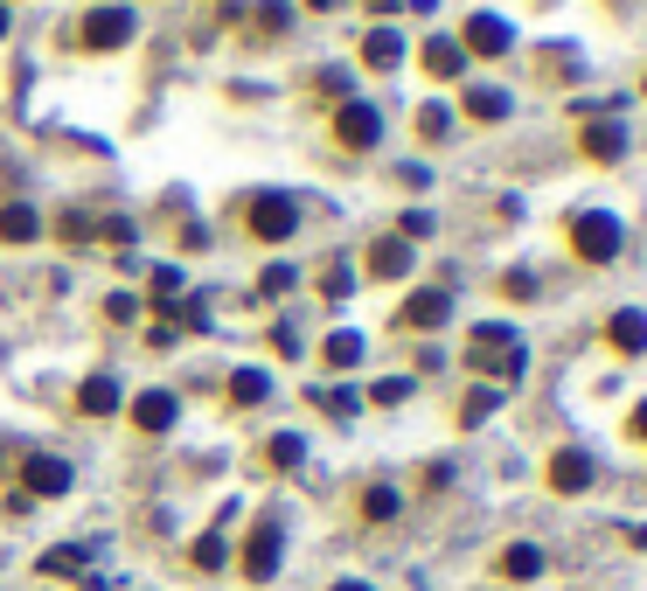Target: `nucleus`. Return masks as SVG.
<instances>
[{
	"mask_svg": "<svg viewBox=\"0 0 647 591\" xmlns=\"http://www.w3.org/2000/svg\"><path fill=\"white\" fill-rule=\"evenodd\" d=\"M418 133L425 140H446L453 133V105H418Z\"/></svg>",
	"mask_w": 647,
	"mask_h": 591,
	"instance_id": "obj_34",
	"label": "nucleus"
},
{
	"mask_svg": "<svg viewBox=\"0 0 647 591\" xmlns=\"http://www.w3.org/2000/svg\"><path fill=\"white\" fill-rule=\"evenodd\" d=\"M411 390H418L411 376H376V383H370V404H404Z\"/></svg>",
	"mask_w": 647,
	"mask_h": 591,
	"instance_id": "obj_33",
	"label": "nucleus"
},
{
	"mask_svg": "<svg viewBox=\"0 0 647 591\" xmlns=\"http://www.w3.org/2000/svg\"><path fill=\"white\" fill-rule=\"evenodd\" d=\"M515 105H508V91H495V84H474L467 91V119H481V125H502Z\"/></svg>",
	"mask_w": 647,
	"mask_h": 591,
	"instance_id": "obj_22",
	"label": "nucleus"
},
{
	"mask_svg": "<svg viewBox=\"0 0 647 591\" xmlns=\"http://www.w3.org/2000/svg\"><path fill=\"white\" fill-rule=\"evenodd\" d=\"M265 459H272V467H300V459H306V439H300V431H272V439H265Z\"/></svg>",
	"mask_w": 647,
	"mask_h": 591,
	"instance_id": "obj_29",
	"label": "nucleus"
},
{
	"mask_svg": "<svg viewBox=\"0 0 647 591\" xmlns=\"http://www.w3.org/2000/svg\"><path fill=\"white\" fill-rule=\"evenodd\" d=\"M105 320H140V299L133 293H112L105 299Z\"/></svg>",
	"mask_w": 647,
	"mask_h": 591,
	"instance_id": "obj_37",
	"label": "nucleus"
},
{
	"mask_svg": "<svg viewBox=\"0 0 647 591\" xmlns=\"http://www.w3.org/2000/svg\"><path fill=\"white\" fill-rule=\"evenodd\" d=\"M146 342H153V348H174V342H181V327H174V320H153Z\"/></svg>",
	"mask_w": 647,
	"mask_h": 591,
	"instance_id": "obj_39",
	"label": "nucleus"
},
{
	"mask_svg": "<svg viewBox=\"0 0 647 591\" xmlns=\"http://www.w3.org/2000/svg\"><path fill=\"white\" fill-rule=\"evenodd\" d=\"M348 286H355V272H348V258H334V265H327V278H321V293H327V299H342Z\"/></svg>",
	"mask_w": 647,
	"mask_h": 591,
	"instance_id": "obj_36",
	"label": "nucleus"
},
{
	"mask_svg": "<svg viewBox=\"0 0 647 591\" xmlns=\"http://www.w3.org/2000/svg\"><path fill=\"white\" fill-rule=\"evenodd\" d=\"M91 563V543H57V550H42V578H77Z\"/></svg>",
	"mask_w": 647,
	"mask_h": 591,
	"instance_id": "obj_25",
	"label": "nucleus"
},
{
	"mask_svg": "<svg viewBox=\"0 0 647 591\" xmlns=\"http://www.w3.org/2000/svg\"><path fill=\"white\" fill-rule=\"evenodd\" d=\"M495 571H502L508 584H529V578H543V550H536V543H508V550L495 557Z\"/></svg>",
	"mask_w": 647,
	"mask_h": 591,
	"instance_id": "obj_17",
	"label": "nucleus"
},
{
	"mask_svg": "<svg viewBox=\"0 0 647 591\" xmlns=\"http://www.w3.org/2000/svg\"><path fill=\"white\" fill-rule=\"evenodd\" d=\"M502 293H508V299H536V278H529V272H508Z\"/></svg>",
	"mask_w": 647,
	"mask_h": 591,
	"instance_id": "obj_38",
	"label": "nucleus"
},
{
	"mask_svg": "<svg viewBox=\"0 0 647 591\" xmlns=\"http://www.w3.org/2000/svg\"><path fill=\"white\" fill-rule=\"evenodd\" d=\"M627 439H640V446H647V404H634V418H627Z\"/></svg>",
	"mask_w": 647,
	"mask_h": 591,
	"instance_id": "obj_40",
	"label": "nucleus"
},
{
	"mask_svg": "<svg viewBox=\"0 0 647 591\" xmlns=\"http://www.w3.org/2000/svg\"><path fill=\"white\" fill-rule=\"evenodd\" d=\"M140 35V14L125 8V0H105V8H91L84 14V29H77V42L91 49V57H112V49H125Z\"/></svg>",
	"mask_w": 647,
	"mask_h": 591,
	"instance_id": "obj_5",
	"label": "nucleus"
},
{
	"mask_svg": "<svg viewBox=\"0 0 647 591\" xmlns=\"http://www.w3.org/2000/svg\"><path fill=\"white\" fill-rule=\"evenodd\" d=\"M334 591H370V584H362V578H342V584H334Z\"/></svg>",
	"mask_w": 647,
	"mask_h": 591,
	"instance_id": "obj_43",
	"label": "nucleus"
},
{
	"mask_svg": "<svg viewBox=\"0 0 647 591\" xmlns=\"http://www.w3.org/2000/svg\"><path fill=\"white\" fill-rule=\"evenodd\" d=\"M244 230L257 244H293V230H300V202L286 188H257L244 202Z\"/></svg>",
	"mask_w": 647,
	"mask_h": 591,
	"instance_id": "obj_3",
	"label": "nucleus"
},
{
	"mask_svg": "<svg viewBox=\"0 0 647 591\" xmlns=\"http://www.w3.org/2000/svg\"><path fill=\"white\" fill-rule=\"evenodd\" d=\"M606 342L619 355H647V306H619V314L606 320Z\"/></svg>",
	"mask_w": 647,
	"mask_h": 591,
	"instance_id": "obj_14",
	"label": "nucleus"
},
{
	"mask_svg": "<svg viewBox=\"0 0 647 591\" xmlns=\"http://www.w3.org/2000/svg\"><path fill=\"white\" fill-rule=\"evenodd\" d=\"M279 563H286V522H279V516L251 522L244 550H237V571H244L251 584H272V578H279Z\"/></svg>",
	"mask_w": 647,
	"mask_h": 591,
	"instance_id": "obj_4",
	"label": "nucleus"
},
{
	"mask_svg": "<svg viewBox=\"0 0 647 591\" xmlns=\"http://www.w3.org/2000/svg\"><path fill=\"white\" fill-rule=\"evenodd\" d=\"M362 8H370V14H397L404 0H362Z\"/></svg>",
	"mask_w": 647,
	"mask_h": 591,
	"instance_id": "obj_41",
	"label": "nucleus"
},
{
	"mask_svg": "<svg viewBox=\"0 0 647 591\" xmlns=\"http://www.w3.org/2000/svg\"><path fill=\"white\" fill-rule=\"evenodd\" d=\"M8 29H14V14H8V8H0V42H8Z\"/></svg>",
	"mask_w": 647,
	"mask_h": 591,
	"instance_id": "obj_44",
	"label": "nucleus"
},
{
	"mask_svg": "<svg viewBox=\"0 0 647 591\" xmlns=\"http://www.w3.org/2000/svg\"><path fill=\"white\" fill-rule=\"evenodd\" d=\"M564 244H572V258H585V265H613L619 251H627V223L606 216V210H578L564 223Z\"/></svg>",
	"mask_w": 647,
	"mask_h": 591,
	"instance_id": "obj_2",
	"label": "nucleus"
},
{
	"mask_svg": "<svg viewBox=\"0 0 647 591\" xmlns=\"http://www.w3.org/2000/svg\"><path fill=\"white\" fill-rule=\"evenodd\" d=\"M634 550H647V522H640V529H634Z\"/></svg>",
	"mask_w": 647,
	"mask_h": 591,
	"instance_id": "obj_45",
	"label": "nucleus"
},
{
	"mask_svg": "<svg viewBox=\"0 0 647 591\" xmlns=\"http://www.w3.org/2000/svg\"><path fill=\"white\" fill-rule=\"evenodd\" d=\"M272 397V376L265 369H237V376H230V404H244V410H257V404H265Z\"/></svg>",
	"mask_w": 647,
	"mask_h": 591,
	"instance_id": "obj_27",
	"label": "nucleus"
},
{
	"mask_svg": "<svg viewBox=\"0 0 647 591\" xmlns=\"http://www.w3.org/2000/svg\"><path fill=\"white\" fill-rule=\"evenodd\" d=\"M418 57H425V70L438 77V84H453V77L467 70V57H459V42H453V35H432V42L418 49Z\"/></svg>",
	"mask_w": 647,
	"mask_h": 591,
	"instance_id": "obj_18",
	"label": "nucleus"
},
{
	"mask_svg": "<svg viewBox=\"0 0 647 591\" xmlns=\"http://www.w3.org/2000/svg\"><path fill=\"white\" fill-rule=\"evenodd\" d=\"M306 397H314L334 425H355V418H362V397H355V390H342V383H321V390H306Z\"/></svg>",
	"mask_w": 647,
	"mask_h": 591,
	"instance_id": "obj_20",
	"label": "nucleus"
},
{
	"mask_svg": "<svg viewBox=\"0 0 647 591\" xmlns=\"http://www.w3.org/2000/svg\"><path fill=\"white\" fill-rule=\"evenodd\" d=\"M397 508H404V495H397L391 480L362 487V522H397Z\"/></svg>",
	"mask_w": 647,
	"mask_h": 591,
	"instance_id": "obj_23",
	"label": "nucleus"
},
{
	"mask_svg": "<svg viewBox=\"0 0 647 591\" xmlns=\"http://www.w3.org/2000/svg\"><path fill=\"white\" fill-rule=\"evenodd\" d=\"M293 286H300V272H293L286 258H279V265H265V272H257V293H272V299H279V293H293Z\"/></svg>",
	"mask_w": 647,
	"mask_h": 591,
	"instance_id": "obj_32",
	"label": "nucleus"
},
{
	"mask_svg": "<svg viewBox=\"0 0 647 591\" xmlns=\"http://www.w3.org/2000/svg\"><path fill=\"white\" fill-rule=\"evenodd\" d=\"M306 8H314V14H334V8H348V0H306Z\"/></svg>",
	"mask_w": 647,
	"mask_h": 591,
	"instance_id": "obj_42",
	"label": "nucleus"
},
{
	"mask_svg": "<svg viewBox=\"0 0 647 591\" xmlns=\"http://www.w3.org/2000/svg\"><path fill=\"white\" fill-rule=\"evenodd\" d=\"M432 230H438V216H432V210H404V216H397V237H404L411 251H418V244L432 237Z\"/></svg>",
	"mask_w": 647,
	"mask_h": 591,
	"instance_id": "obj_30",
	"label": "nucleus"
},
{
	"mask_svg": "<svg viewBox=\"0 0 647 591\" xmlns=\"http://www.w3.org/2000/svg\"><path fill=\"white\" fill-rule=\"evenodd\" d=\"M293 29V0H265L257 8V35H286Z\"/></svg>",
	"mask_w": 647,
	"mask_h": 591,
	"instance_id": "obj_31",
	"label": "nucleus"
},
{
	"mask_svg": "<svg viewBox=\"0 0 647 591\" xmlns=\"http://www.w3.org/2000/svg\"><path fill=\"white\" fill-rule=\"evenodd\" d=\"M125 418H133V431L161 439V431H174V425H181V397H174V390H140L133 404H125Z\"/></svg>",
	"mask_w": 647,
	"mask_h": 591,
	"instance_id": "obj_10",
	"label": "nucleus"
},
{
	"mask_svg": "<svg viewBox=\"0 0 647 591\" xmlns=\"http://www.w3.org/2000/svg\"><path fill=\"white\" fill-rule=\"evenodd\" d=\"M321 363H327V369H355V363H362V334H355V327L327 334V342H321Z\"/></svg>",
	"mask_w": 647,
	"mask_h": 591,
	"instance_id": "obj_26",
	"label": "nucleus"
},
{
	"mask_svg": "<svg viewBox=\"0 0 647 591\" xmlns=\"http://www.w3.org/2000/svg\"><path fill=\"white\" fill-rule=\"evenodd\" d=\"M77 487V467L63 452H21V501H63Z\"/></svg>",
	"mask_w": 647,
	"mask_h": 591,
	"instance_id": "obj_6",
	"label": "nucleus"
},
{
	"mask_svg": "<svg viewBox=\"0 0 647 591\" xmlns=\"http://www.w3.org/2000/svg\"><path fill=\"white\" fill-rule=\"evenodd\" d=\"M334 140H342L348 153H370L383 140V112L362 105V98H342V105H334Z\"/></svg>",
	"mask_w": 647,
	"mask_h": 591,
	"instance_id": "obj_9",
	"label": "nucleus"
},
{
	"mask_svg": "<svg viewBox=\"0 0 647 591\" xmlns=\"http://www.w3.org/2000/svg\"><path fill=\"white\" fill-rule=\"evenodd\" d=\"M272 355H286V363H300V355H306V342L293 334V320H279V327H272Z\"/></svg>",
	"mask_w": 647,
	"mask_h": 591,
	"instance_id": "obj_35",
	"label": "nucleus"
},
{
	"mask_svg": "<svg viewBox=\"0 0 647 591\" xmlns=\"http://www.w3.org/2000/svg\"><path fill=\"white\" fill-rule=\"evenodd\" d=\"M146 278H153V306H161V320H174L181 293H189V272H181V265H153Z\"/></svg>",
	"mask_w": 647,
	"mask_h": 591,
	"instance_id": "obj_19",
	"label": "nucleus"
},
{
	"mask_svg": "<svg viewBox=\"0 0 647 591\" xmlns=\"http://www.w3.org/2000/svg\"><path fill=\"white\" fill-rule=\"evenodd\" d=\"M459 57H515V29L502 14H487V8H474L467 21H459Z\"/></svg>",
	"mask_w": 647,
	"mask_h": 591,
	"instance_id": "obj_7",
	"label": "nucleus"
},
{
	"mask_svg": "<svg viewBox=\"0 0 647 591\" xmlns=\"http://www.w3.org/2000/svg\"><path fill=\"white\" fill-rule=\"evenodd\" d=\"M189 563H195V571H223V563H230V536H223V522L195 536V550H189Z\"/></svg>",
	"mask_w": 647,
	"mask_h": 591,
	"instance_id": "obj_24",
	"label": "nucleus"
},
{
	"mask_svg": "<svg viewBox=\"0 0 647 591\" xmlns=\"http://www.w3.org/2000/svg\"><path fill=\"white\" fill-rule=\"evenodd\" d=\"M119 404H125L119 376H105V369H98V376H84V383H77V410H84V418H112Z\"/></svg>",
	"mask_w": 647,
	"mask_h": 591,
	"instance_id": "obj_12",
	"label": "nucleus"
},
{
	"mask_svg": "<svg viewBox=\"0 0 647 591\" xmlns=\"http://www.w3.org/2000/svg\"><path fill=\"white\" fill-rule=\"evenodd\" d=\"M411 265H418V251H411L404 237H383L370 251V278H411Z\"/></svg>",
	"mask_w": 647,
	"mask_h": 591,
	"instance_id": "obj_16",
	"label": "nucleus"
},
{
	"mask_svg": "<svg viewBox=\"0 0 647 591\" xmlns=\"http://www.w3.org/2000/svg\"><path fill=\"white\" fill-rule=\"evenodd\" d=\"M404 57H411L404 29H370V35H362V63H370V70H397Z\"/></svg>",
	"mask_w": 647,
	"mask_h": 591,
	"instance_id": "obj_15",
	"label": "nucleus"
},
{
	"mask_svg": "<svg viewBox=\"0 0 647 591\" xmlns=\"http://www.w3.org/2000/svg\"><path fill=\"white\" fill-rule=\"evenodd\" d=\"M502 397H508V390H495V383H487V390H474L467 404H459V431H474V425H487V418H495V410H502Z\"/></svg>",
	"mask_w": 647,
	"mask_h": 591,
	"instance_id": "obj_28",
	"label": "nucleus"
},
{
	"mask_svg": "<svg viewBox=\"0 0 647 591\" xmlns=\"http://www.w3.org/2000/svg\"><path fill=\"white\" fill-rule=\"evenodd\" d=\"M467 369H487L495 383H523V376H529V348H523V334L502 327V320H481V327H474V342H467Z\"/></svg>",
	"mask_w": 647,
	"mask_h": 591,
	"instance_id": "obj_1",
	"label": "nucleus"
},
{
	"mask_svg": "<svg viewBox=\"0 0 647 591\" xmlns=\"http://www.w3.org/2000/svg\"><path fill=\"white\" fill-rule=\"evenodd\" d=\"M0 8H14V0H0Z\"/></svg>",
	"mask_w": 647,
	"mask_h": 591,
	"instance_id": "obj_46",
	"label": "nucleus"
},
{
	"mask_svg": "<svg viewBox=\"0 0 647 591\" xmlns=\"http://www.w3.org/2000/svg\"><path fill=\"white\" fill-rule=\"evenodd\" d=\"M0 237H8V244H36L42 237V216L29 210V202H8V210H0Z\"/></svg>",
	"mask_w": 647,
	"mask_h": 591,
	"instance_id": "obj_21",
	"label": "nucleus"
},
{
	"mask_svg": "<svg viewBox=\"0 0 647 591\" xmlns=\"http://www.w3.org/2000/svg\"><path fill=\"white\" fill-rule=\"evenodd\" d=\"M578 146H585V161H627V125H619V119H592Z\"/></svg>",
	"mask_w": 647,
	"mask_h": 591,
	"instance_id": "obj_13",
	"label": "nucleus"
},
{
	"mask_svg": "<svg viewBox=\"0 0 647 591\" xmlns=\"http://www.w3.org/2000/svg\"><path fill=\"white\" fill-rule=\"evenodd\" d=\"M446 320H453V293L446 286H418V293H404V306H397L404 334H438Z\"/></svg>",
	"mask_w": 647,
	"mask_h": 591,
	"instance_id": "obj_8",
	"label": "nucleus"
},
{
	"mask_svg": "<svg viewBox=\"0 0 647 591\" xmlns=\"http://www.w3.org/2000/svg\"><path fill=\"white\" fill-rule=\"evenodd\" d=\"M543 480H550V495H585V487L599 480V459H592L585 446H564L550 467H543Z\"/></svg>",
	"mask_w": 647,
	"mask_h": 591,
	"instance_id": "obj_11",
	"label": "nucleus"
}]
</instances>
